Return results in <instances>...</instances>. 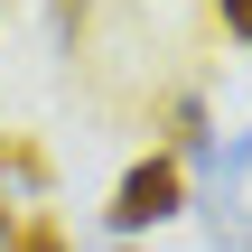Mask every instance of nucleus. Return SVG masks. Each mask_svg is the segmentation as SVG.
I'll list each match as a JSON object with an SVG mask.
<instances>
[{
    "instance_id": "3",
    "label": "nucleus",
    "mask_w": 252,
    "mask_h": 252,
    "mask_svg": "<svg viewBox=\"0 0 252 252\" xmlns=\"http://www.w3.org/2000/svg\"><path fill=\"white\" fill-rule=\"evenodd\" d=\"M0 252H65V224H56V215H28V224H9Z\"/></svg>"
},
{
    "instance_id": "2",
    "label": "nucleus",
    "mask_w": 252,
    "mask_h": 252,
    "mask_svg": "<svg viewBox=\"0 0 252 252\" xmlns=\"http://www.w3.org/2000/svg\"><path fill=\"white\" fill-rule=\"evenodd\" d=\"M0 178H19V187H47V150H37V140H19V131H0Z\"/></svg>"
},
{
    "instance_id": "5",
    "label": "nucleus",
    "mask_w": 252,
    "mask_h": 252,
    "mask_svg": "<svg viewBox=\"0 0 252 252\" xmlns=\"http://www.w3.org/2000/svg\"><path fill=\"white\" fill-rule=\"evenodd\" d=\"M9 224H19V215H9V196H0V243H9Z\"/></svg>"
},
{
    "instance_id": "1",
    "label": "nucleus",
    "mask_w": 252,
    "mask_h": 252,
    "mask_svg": "<svg viewBox=\"0 0 252 252\" xmlns=\"http://www.w3.org/2000/svg\"><path fill=\"white\" fill-rule=\"evenodd\" d=\"M178 206H187V178H178V159H140V168L112 187L103 224H112V234H150V224H168Z\"/></svg>"
},
{
    "instance_id": "4",
    "label": "nucleus",
    "mask_w": 252,
    "mask_h": 252,
    "mask_svg": "<svg viewBox=\"0 0 252 252\" xmlns=\"http://www.w3.org/2000/svg\"><path fill=\"white\" fill-rule=\"evenodd\" d=\"M215 19H224V28H234V37L252 47V0H215Z\"/></svg>"
}]
</instances>
